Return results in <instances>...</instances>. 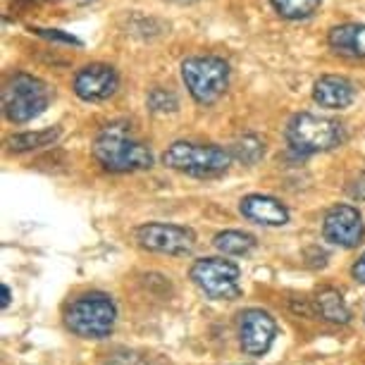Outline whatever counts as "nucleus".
<instances>
[{"instance_id":"1","label":"nucleus","mask_w":365,"mask_h":365,"mask_svg":"<svg viewBox=\"0 0 365 365\" xmlns=\"http://www.w3.org/2000/svg\"><path fill=\"white\" fill-rule=\"evenodd\" d=\"M93 158L110 172H139L153 168V153L125 122L103 127L93 139Z\"/></svg>"},{"instance_id":"2","label":"nucleus","mask_w":365,"mask_h":365,"mask_svg":"<svg viewBox=\"0 0 365 365\" xmlns=\"http://www.w3.org/2000/svg\"><path fill=\"white\" fill-rule=\"evenodd\" d=\"M284 136L294 153L315 155L341 146L344 139H346V132H344V125H339L336 120L313 113H299L289 120Z\"/></svg>"},{"instance_id":"3","label":"nucleus","mask_w":365,"mask_h":365,"mask_svg":"<svg viewBox=\"0 0 365 365\" xmlns=\"http://www.w3.org/2000/svg\"><path fill=\"white\" fill-rule=\"evenodd\" d=\"M67 329L81 339H106L115 329L117 306L108 294H84L70 303L65 313Z\"/></svg>"},{"instance_id":"4","label":"nucleus","mask_w":365,"mask_h":365,"mask_svg":"<svg viewBox=\"0 0 365 365\" xmlns=\"http://www.w3.org/2000/svg\"><path fill=\"white\" fill-rule=\"evenodd\" d=\"M232 150H227L215 143H191L177 141L163 153V165L170 170L184 172L191 177H215L230 170Z\"/></svg>"},{"instance_id":"5","label":"nucleus","mask_w":365,"mask_h":365,"mask_svg":"<svg viewBox=\"0 0 365 365\" xmlns=\"http://www.w3.org/2000/svg\"><path fill=\"white\" fill-rule=\"evenodd\" d=\"M51 86L34 74H15L3 88V113L12 125H26L46 113Z\"/></svg>"},{"instance_id":"6","label":"nucleus","mask_w":365,"mask_h":365,"mask_svg":"<svg viewBox=\"0 0 365 365\" xmlns=\"http://www.w3.org/2000/svg\"><path fill=\"white\" fill-rule=\"evenodd\" d=\"M182 79L191 98L201 106H210L230 86V65L217 55H196L182 63Z\"/></svg>"},{"instance_id":"7","label":"nucleus","mask_w":365,"mask_h":365,"mask_svg":"<svg viewBox=\"0 0 365 365\" xmlns=\"http://www.w3.org/2000/svg\"><path fill=\"white\" fill-rule=\"evenodd\" d=\"M189 277L212 301H234L241 296V287H239L241 270L232 260L201 258L191 265Z\"/></svg>"},{"instance_id":"8","label":"nucleus","mask_w":365,"mask_h":365,"mask_svg":"<svg viewBox=\"0 0 365 365\" xmlns=\"http://www.w3.org/2000/svg\"><path fill=\"white\" fill-rule=\"evenodd\" d=\"M141 249L165 253V256H189L196 246V234L189 227L168 222H146L136 230Z\"/></svg>"},{"instance_id":"9","label":"nucleus","mask_w":365,"mask_h":365,"mask_svg":"<svg viewBox=\"0 0 365 365\" xmlns=\"http://www.w3.org/2000/svg\"><path fill=\"white\" fill-rule=\"evenodd\" d=\"M322 237L339 249H356L365 239V222L354 205H332L322 217Z\"/></svg>"},{"instance_id":"10","label":"nucleus","mask_w":365,"mask_h":365,"mask_svg":"<svg viewBox=\"0 0 365 365\" xmlns=\"http://www.w3.org/2000/svg\"><path fill=\"white\" fill-rule=\"evenodd\" d=\"M277 336V322L263 308H249L239 315V344L244 354L265 356Z\"/></svg>"},{"instance_id":"11","label":"nucleus","mask_w":365,"mask_h":365,"mask_svg":"<svg viewBox=\"0 0 365 365\" xmlns=\"http://www.w3.org/2000/svg\"><path fill=\"white\" fill-rule=\"evenodd\" d=\"M120 86V74L113 65L106 63H91L74 74L72 88L81 101L86 103H101L115 96Z\"/></svg>"},{"instance_id":"12","label":"nucleus","mask_w":365,"mask_h":365,"mask_svg":"<svg viewBox=\"0 0 365 365\" xmlns=\"http://www.w3.org/2000/svg\"><path fill=\"white\" fill-rule=\"evenodd\" d=\"M239 210L246 220H251V222H256V225H263V227H282L289 222L287 205L274 196L249 194L241 198Z\"/></svg>"},{"instance_id":"13","label":"nucleus","mask_w":365,"mask_h":365,"mask_svg":"<svg viewBox=\"0 0 365 365\" xmlns=\"http://www.w3.org/2000/svg\"><path fill=\"white\" fill-rule=\"evenodd\" d=\"M356 98V86L346 77L325 74L313 84V101L325 110H344Z\"/></svg>"},{"instance_id":"14","label":"nucleus","mask_w":365,"mask_h":365,"mask_svg":"<svg viewBox=\"0 0 365 365\" xmlns=\"http://www.w3.org/2000/svg\"><path fill=\"white\" fill-rule=\"evenodd\" d=\"M327 43L332 46V51L349 58H365V24L346 22L334 26L327 34Z\"/></svg>"},{"instance_id":"15","label":"nucleus","mask_w":365,"mask_h":365,"mask_svg":"<svg viewBox=\"0 0 365 365\" xmlns=\"http://www.w3.org/2000/svg\"><path fill=\"white\" fill-rule=\"evenodd\" d=\"M315 311H318L327 322H336V325H346L351 320V311L344 301V296L336 289H320L318 296L313 299Z\"/></svg>"},{"instance_id":"16","label":"nucleus","mask_w":365,"mask_h":365,"mask_svg":"<svg viewBox=\"0 0 365 365\" xmlns=\"http://www.w3.org/2000/svg\"><path fill=\"white\" fill-rule=\"evenodd\" d=\"M256 237L253 234H246V232H239V230H225V232H217L215 239H212V246L225 253V256H249V253L256 249Z\"/></svg>"},{"instance_id":"17","label":"nucleus","mask_w":365,"mask_h":365,"mask_svg":"<svg viewBox=\"0 0 365 365\" xmlns=\"http://www.w3.org/2000/svg\"><path fill=\"white\" fill-rule=\"evenodd\" d=\"M60 139V129L51 127V129H41V132H22L15 134L8 139V148L15 150V153H26V150H36L43 146H53L55 141Z\"/></svg>"},{"instance_id":"18","label":"nucleus","mask_w":365,"mask_h":365,"mask_svg":"<svg viewBox=\"0 0 365 365\" xmlns=\"http://www.w3.org/2000/svg\"><path fill=\"white\" fill-rule=\"evenodd\" d=\"M270 5L284 19H308L320 10L322 0H270Z\"/></svg>"},{"instance_id":"19","label":"nucleus","mask_w":365,"mask_h":365,"mask_svg":"<svg viewBox=\"0 0 365 365\" xmlns=\"http://www.w3.org/2000/svg\"><path fill=\"white\" fill-rule=\"evenodd\" d=\"M263 155H265V141H260L258 136H253V134L241 136L232 148V158H237V160L244 165H256Z\"/></svg>"},{"instance_id":"20","label":"nucleus","mask_w":365,"mask_h":365,"mask_svg":"<svg viewBox=\"0 0 365 365\" xmlns=\"http://www.w3.org/2000/svg\"><path fill=\"white\" fill-rule=\"evenodd\" d=\"M148 110L150 113H155V115H168V113H175V110L179 108V101H177V96L168 91V88H150V93H148Z\"/></svg>"},{"instance_id":"21","label":"nucleus","mask_w":365,"mask_h":365,"mask_svg":"<svg viewBox=\"0 0 365 365\" xmlns=\"http://www.w3.org/2000/svg\"><path fill=\"white\" fill-rule=\"evenodd\" d=\"M101 365H148L146 358L141 354H136V351H127V349H120V351H113V354H108L103 358Z\"/></svg>"},{"instance_id":"22","label":"nucleus","mask_w":365,"mask_h":365,"mask_svg":"<svg viewBox=\"0 0 365 365\" xmlns=\"http://www.w3.org/2000/svg\"><path fill=\"white\" fill-rule=\"evenodd\" d=\"M34 34H38L41 38H48V41H58V43H67V46H81V41L77 36H72V34H65L60 29H41V26H36V29H31Z\"/></svg>"},{"instance_id":"23","label":"nucleus","mask_w":365,"mask_h":365,"mask_svg":"<svg viewBox=\"0 0 365 365\" xmlns=\"http://www.w3.org/2000/svg\"><path fill=\"white\" fill-rule=\"evenodd\" d=\"M351 274H354V279H356V282H361V284H365V253L354 263V267H351Z\"/></svg>"},{"instance_id":"24","label":"nucleus","mask_w":365,"mask_h":365,"mask_svg":"<svg viewBox=\"0 0 365 365\" xmlns=\"http://www.w3.org/2000/svg\"><path fill=\"white\" fill-rule=\"evenodd\" d=\"M349 191H351V196L358 198V201H365V175L358 177L354 182V187H351Z\"/></svg>"},{"instance_id":"25","label":"nucleus","mask_w":365,"mask_h":365,"mask_svg":"<svg viewBox=\"0 0 365 365\" xmlns=\"http://www.w3.org/2000/svg\"><path fill=\"white\" fill-rule=\"evenodd\" d=\"M0 296H3V299H0V303H3V308H8L10 306V287L8 284H0Z\"/></svg>"},{"instance_id":"26","label":"nucleus","mask_w":365,"mask_h":365,"mask_svg":"<svg viewBox=\"0 0 365 365\" xmlns=\"http://www.w3.org/2000/svg\"><path fill=\"white\" fill-rule=\"evenodd\" d=\"M81 3H91V0H81Z\"/></svg>"}]
</instances>
